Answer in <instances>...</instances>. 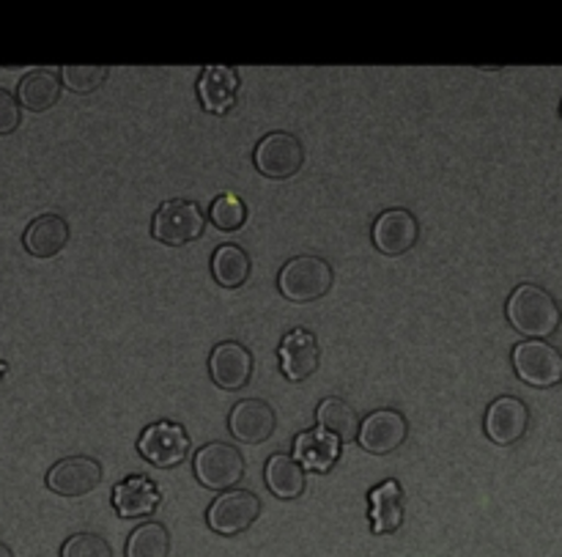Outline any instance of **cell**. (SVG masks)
<instances>
[{"mask_svg":"<svg viewBox=\"0 0 562 557\" xmlns=\"http://www.w3.org/2000/svg\"><path fill=\"white\" fill-rule=\"evenodd\" d=\"M505 316L516 333L527 335L530 341H547L549 335L558 333L562 322L558 300L536 283L516 286L505 305Z\"/></svg>","mask_w":562,"mask_h":557,"instance_id":"6da1fadb","label":"cell"},{"mask_svg":"<svg viewBox=\"0 0 562 557\" xmlns=\"http://www.w3.org/2000/svg\"><path fill=\"white\" fill-rule=\"evenodd\" d=\"M335 283V272L329 261L318 256H296L283 264L278 275V289L291 302L322 300Z\"/></svg>","mask_w":562,"mask_h":557,"instance_id":"7a4b0ae2","label":"cell"},{"mask_svg":"<svg viewBox=\"0 0 562 557\" xmlns=\"http://www.w3.org/2000/svg\"><path fill=\"white\" fill-rule=\"evenodd\" d=\"M192 472L198 483L214 492H231L245 478V456L228 443H209L195 450Z\"/></svg>","mask_w":562,"mask_h":557,"instance_id":"3957f363","label":"cell"},{"mask_svg":"<svg viewBox=\"0 0 562 557\" xmlns=\"http://www.w3.org/2000/svg\"><path fill=\"white\" fill-rule=\"evenodd\" d=\"M203 225H206V218L195 201L173 198V201L159 203V209L154 212L151 236L162 245L181 247L195 242L203 234Z\"/></svg>","mask_w":562,"mask_h":557,"instance_id":"277c9868","label":"cell"},{"mask_svg":"<svg viewBox=\"0 0 562 557\" xmlns=\"http://www.w3.org/2000/svg\"><path fill=\"white\" fill-rule=\"evenodd\" d=\"M261 516V498L250 489H231L223 492L206 511V525L217 536L234 538L239 533L250 531Z\"/></svg>","mask_w":562,"mask_h":557,"instance_id":"5b68a950","label":"cell"},{"mask_svg":"<svg viewBox=\"0 0 562 557\" xmlns=\"http://www.w3.org/2000/svg\"><path fill=\"white\" fill-rule=\"evenodd\" d=\"M514 371L530 388H558L562 382V352L547 341H521L514 349Z\"/></svg>","mask_w":562,"mask_h":557,"instance_id":"8992f818","label":"cell"},{"mask_svg":"<svg viewBox=\"0 0 562 557\" xmlns=\"http://www.w3.org/2000/svg\"><path fill=\"white\" fill-rule=\"evenodd\" d=\"M137 454L159 470L179 467L190 454V434L181 423L157 421L143 428L140 439H137Z\"/></svg>","mask_w":562,"mask_h":557,"instance_id":"52a82bcc","label":"cell"},{"mask_svg":"<svg viewBox=\"0 0 562 557\" xmlns=\"http://www.w3.org/2000/svg\"><path fill=\"white\" fill-rule=\"evenodd\" d=\"M252 163L267 179H291L305 165V146L291 132H269L258 141Z\"/></svg>","mask_w":562,"mask_h":557,"instance_id":"ba28073f","label":"cell"},{"mask_svg":"<svg viewBox=\"0 0 562 557\" xmlns=\"http://www.w3.org/2000/svg\"><path fill=\"white\" fill-rule=\"evenodd\" d=\"M102 465L93 456H66L47 470V489L58 498H86L102 483Z\"/></svg>","mask_w":562,"mask_h":557,"instance_id":"9c48e42d","label":"cell"},{"mask_svg":"<svg viewBox=\"0 0 562 557\" xmlns=\"http://www.w3.org/2000/svg\"><path fill=\"white\" fill-rule=\"evenodd\" d=\"M527 428H530V406L516 396H499L488 404L486 417H483V432L494 445H516L525 439Z\"/></svg>","mask_w":562,"mask_h":557,"instance_id":"30bf717a","label":"cell"},{"mask_svg":"<svg viewBox=\"0 0 562 557\" xmlns=\"http://www.w3.org/2000/svg\"><path fill=\"white\" fill-rule=\"evenodd\" d=\"M371 239L382 256H404L420 239V223L409 209H387L373 220Z\"/></svg>","mask_w":562,"mask_h":557,"instance_id":"8fae6325","label":"cell"},{"mask_svg":"<svg viewBox=\"0 0 562 557\" xmlns=\"http://www.w3.org/2000/svg\"><path fill=\"white\" fill-rule=\"evenodd\" d=\"M280 355V371L289 382H305L307 377L318 371V360H322V349L311 330H291L283 335V344L278 349Z\"/></svg>","mask_w":562,"mask_h":557,"instance_id":"7c38bea8","label":"cell"},{"mask_svg":"<svg viewBox=\"0 0 562 557\" xmlns=\"http://www.w3.org/2000/svg\"><path fill=\"white\" fill-rule=\"evenodd\" d=\"M409 437V423L398 410H376L362 421L360 426V445L368 454H393Z\"/></svg>","mask_w":562,"mask_h":557,"instance_id":"4fadbf2b","label":"cell"},{"mask_svg":"<svg viewBox=\"0 0 562 557\" xmlns=\"http://www.w3.org/2000/svg\"><path fill=\"white\" fill-rule=\"evenodd\" d=\"M209 374L223 390L247 388L252 377V355L239 341H223L209 355Z\"/></svg>","mask_w":562,"mask_h":557,"instance_id":"5bb4252c","label":"cell"},{"mask_svg":"<svg viewBox=\"0 0 562 557\" xmlns=\"http://www.w3.org/2000/svg\"><path fill=\"white\" fill-rule=\"evenodd\" d=\"M228 428L245 445L267 443L274 434V428H278V415H274V410L267 401L245 399L239 404H234V410H231Z\"/></svg>","mask_w":562,"mask_h":557,"instance_id":"9a60e30c","label":"cell"},{"mask_svg":"<svg viewBox=\"0 0 562 557\" xmlns=\"http://www.w3.org/2000/svg\"><path fill=\"white\" fill-rule=\"evenodd\" d=\"M198 99L201 108L212 115H225L234 110L236 97H239L241 80L231 66H206L198 77Z\"/></svg>","mask_w":562,"mask_h":557,"instance_id":"2e32d148","label":"cell"},{"mask_svg":"<svg viewBox=\"0 0 562 557\" xmlns=\"http://www.w3.org/2000/svg\"><path fill=\"white\" fill-rule=\"evenodd\" d=\"M162 505V492L146 476H130L113 487V509L121 520H143Z\"/></svg>","mask_w":562,"mask_h":557,"instance_id":"e0dca14e","label":"cell"},{"mask_svg":"<svg viewBox=\"0 0 562 557\" xmlns=\"http://www.w3.org/2000/svg\"><path fill=\"white\" fill-rule=\"evenodd\" d=\"M371 505V533L373 536H390L404 525V489L398 481H382L368 494Z\"/></svg>","mask_w":562,"mask_h":557,"instance_id":"ac0fdd59","label":"cell"},{"mask_svg":"<svg viewBox=\"0 0 562 557\" xmlns=\"http://www.w3.org/2000/svg\"><path fill=\"white\" fill-rule=\"evenodd\" d=\"M69 242V223H66L60 214H38L36 220H31L22 234V247L31 253L33 258H53Z\"/></svg>","mask_w":562,"mask_h":557,"instance_id":"d6986e66","label":"cell"},{"mask_svg":"<svg viewBox=\"0 0 562 557\" xmlns=\"http://www.w3.org/2000/svg\"><path fill=\"white\" fill-rule=\"evenodd\" d=\"M294 459L305 472H329L340 459V439L324 428H307L294 439Z\"/></svg>","mask_w":562,"mask_h":557,"instance_id":"ffe728a7","label":"cell"},{"mask_svg":"<svg viewBox=\"0 0 562 557\" xmlns=\"http://www.w3.org/2000/svg\"><path fill=\"white\" fill-rule=\"evenodd\" d=\"M263 481H267L269 492L280 500H296L305 494L307 476L305 467L289 454H272L267 467H263Z\"/></svg>","mask_w":562,"mask_h":557,"instance_id":"44dd1931","label":"cell"},{"mask_svg":"<svg viewBox=\"0 0 562 557\" xmlns=\"http://www.w3.org/2000/svg\"><path fill=\"white\" fill-rule=\"evenodd\" d=\"M60 88H64L60 75L49 69H33L22 75L20 82H16V99L31 113H44V110L58 104Z\"/></svg>","mask_w":562,"mask_h":557,"instance_id":"7402d4cb","label":"cell"},{"mask_svg":"<svg viewBox=\"0 0 562 557\" xmlns=\"http://www.w3.org/2000/svg\"><path fill=\"white\" fill-rule=\"evenodd\" d=\"M316 417H318V428H324L327 434L338 437L340 443H355V439L360 437V426H362L360 415H357L355 406H351L346 399H340V396H329V399H324L322 404H318Z\"/></svg>","mask_w":562,"mask_h":557,"instance_id":"603a6c76","label":"cell"},{"mask_svg":"<svg viewBox=\"0 0 562 557\" xmlns=\"http://www.w3.org/2000/svg\"><path fill=\"white\" fill-rule=\"evenodd\" d=\"M252 261L245 247L220 245L212 256V275L223 289H239L250 278Z\"/></svg>","mask_w":562,"mask_h":557,"instance_id":"cb8c5ba5","label":"cell"},{"mask_svg":"<svg viewBox=\"0 0 562 557\" xmlns=\"http://www.w3.org/2000/svg\"><path fill=\"white\" fill-rule=\"evenodd\" d=\"M170 533L159 522H143L126 538V557H168Z\"/></svg>","mask_w":562,"mask_h":557,"instance_id":"d4e9b609","label":"cell"},{"mask_svg":"<svg viewBox=\"0 0 562 557\" xmlns=\"http://www.w3.org/2000/svg\"><path fill=\"white\" fill-rule=\"evenodd\" d=\"M209 220H212L214 229L225 231V234L239 231L247 223V203L234 192H223L209 207Z\"/></svg>","mask_w":562,"mask_h":557,"instance_id":"484cf974","label":"cell"},{"mask_svg":"<svg viewBox=\"0 0 562 557\" xmlns=\"http://www.w3.org/2000/svg\"><path fill=\"white\" fill-rule=\"evenodd\" d=\"M58 75H60V82H64L69 91L91 93V91H97L104 80H108L110 69L108 66H64Z\"/></svg>","mask_w":562,"mask_h":557,"instance_id":"4316f807","label":"cell"},{"mask_svg":"<svg viewBox=\"0 0 562 557\" xmlns=\"http://www.w3.org/2000/svg\"><path fill=\"white\" fill-rule=\"evenodd\" d=\"M60 557H113V547L97 533H75L60 547Z\"/></svg>","mask_w":562,"mask_h":557,"instance_id":"83f0119b","label":"cell"},{"mask_svg":"<svg viewBox=\"0 0 562 557\" xmlns=\"http://www.w3.org/2000/svg\"><path fill=\"white\" fill-rule=\"evenodd\" d=\"M20 108L22 104L20 99H16V93L0 88V135H11V132H16V126L22 124Z\"/></svg>","mask_w":562,"mask_h":557,"instance_id":"f1b7e54d","label":"cell"},{"mask_svg":"<svg viewBox=\"0 0 562 557\" xmlns=\"http://www.w3.org/2000/svg\"><path fill=\"white\" fill-rule=\"evenodd\" d=\"M0 557H14V553H11V547H9V544H3V542H0Z\"/></svg>","mask_w":562,"mask_h":557,"instance_id":"f546056e","label":"cell"},{"mask_svg":"<svg viewBox=\"0 0 562 557\" xmlns=\"http://www.w3.org/2000/svg\"><path fill=\"white\" fill-rule=\"evenodd\" d=\"M3 377H5V363L0 360V379H3Z\"/></svg>","mask_w":562,"mask_h":557,"instance_id":"4dcf8cb0","label":"cell"},{"mask_svg":"<svg viewBox=\"0 0 562 557\" xmlns=\"http://www.w3.org/2000/svg\"><path fill=\"white\" fill-rule=\"evenodd\" d=\"M560 115H562V104H560Z\"/></svg>","mask_w":562,"mask_h":557,"instance_id":"1f68e13d","label":"cell"}]
</instances>
